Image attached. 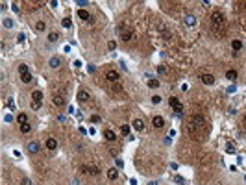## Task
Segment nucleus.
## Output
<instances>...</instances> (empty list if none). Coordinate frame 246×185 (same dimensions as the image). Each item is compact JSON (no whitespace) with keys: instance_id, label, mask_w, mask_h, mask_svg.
I'll use <instances>...</instances> for the list:
<instances>
[{"instance_id":"obj_27","label":"nucleus","mask_w":246,"mask_h":185,"mask_svg":"<svg viewBox=\"0 0 246 185\" xmlns=\"http://www.w3.org/2000/svg\"><path fill=\"white\" fill-rule=\"evenodd\" d=\"M61 26H63V28H70V26H72V20H70L69 17H65L61 20Z\"/></svg>"},{"instance_id":"obj_22","label":"nucleus","mask_w":246,"mask_h":185,"mask_svg":"<svg viewBox=\"0 0 246 185\" xmlns=\"http://www.w3.org/2000/svg\"><path fill=\"white\" fill-rule=\"evenodd\" d=\"M45 28H46V24H45V20H37L35 22V32H45Z\"/></svg>"},{"instance_id":"obj_41","label":"nucleus","mask_w":246,"mask_h":185,"mask_svg":"<svg viewBox=\"0 0 246 185\" xmlns=\"http://www.w3.org/2000/svg\"><path fill=\"white\" fill-rule=\"evenodd\" d=\"M157 71H159V72H161V74H165V72H167V68H165V67H163V65H159V67H157Z\"/></svg>"},{"instance_id":"obj_23","label":"nucleus","mask_w":246,"mask_h":185,"mask_svg":"<svg viewBox=\"0 0 246 185\" xmlns=\"http://www.w3.org/2000/svg\"><path fill=\"white\" fill-rule=\"evenodd\" d=\"M226 78H228L229 81H233V80H237V71H233V68H229V71L226 72Z\"/></svg>"},{"instance_id":"obj_18","label":"nucleus","mask_w":246,"mask_h":185,"mask_svg":"<svg viewBox=\"0 0 246 185\" xmlns=\"http://www.w3.org/2000/svg\"><path fill=\"white\" fill-rule=\"evenodd\" d=\"M104 137H105L107 141H117V133L113 132V130H105V132H104Z\"/></svg>"},{"instance_id":"obj_6","label":"nucleus","mask_w":246,"mask_h":185,"mask_svg":"<svg viewBox=\"0 0 246 185\" xmlns=\"http://www.w3.org/2000/svg\"><path fill=\"white\" fill-rule=\"evenodd\" d=\"M120 39L124 41V43H131V41H133V32L131 30H120Z\"/></svg>"},{"instance_id":"obj_9","label":"nucleus","mask_w":246,"mask_h":185,"mask_svg":"<svg viewBox=\"0 0 246 185\" xmlns=\"http://www.w3.org/2000/svg\"><path fill=\"white\" fill-rule=\"evenodd\" d=\"M131 126L135 128L137 132H144V128H146V126H144V120H143V119H135V120H133V124H131Z\"/></svg>"},{"instance_id":"obj_34","label":"nucleus","mask_w":246,"mask_h":185,"mask_svg":"<svg viewBox=\"0 0 246 185\" xmlns=\"http://www.w3.org/2000/svg\"><path fill=\"white\" fill-rule=\"evenodd\" d=\"M24 41H26V35H24V33H19V35H17V43H20V45H22Z\"/></svg>"},{"instance_id":"obj_39","label":"nucleus","mask_w":246,"mask_h":185,"mask_svg":"<svg viewBox=\"0 0 246 185\" xmlns=\"http://www.w3.org/2000/svg\"><path fill=\"white\" fill-rule=\"evenodd\" d=\"M8 106H9V109H15V102H13V98H9V102H8Z\"/></svg>"},{"instance_id":"obj_44","label":"nucleus","mask_w":246,"mask_h":185,"mask_svg":"<svg viewBox=\"0 0 246 185\" xmlns=\"http://www.w3.org/2000/svg\"><path fill=\"white\" fill-rule=\"evenodd\" d=\"M4 120H6V122H13V117H11V115H6Z\"/></svg>"},{"instance_id":"obj_20","label":"nucleus","mask_w":246,"mask_h":185,"mask_svg":"<svg viewBox=\"0 0 246 185\" xmlns=\"http://www.w3.org/2000/svg\"><path fill=\"white\" fill-rule=\"evenodd\" d=\"M17 122H19L20 126H22V124H28V115H26V113H19V115H17Z\"/></svg>"},{"instance_id":"obj_15","label":"nucleus","mask_w":246,"mask_h":185,"mask_svg":"<svg viewBox=\"0 0 246 185\" xmlns=\"http://www.w3.org/2000/svg\"><path fill=\"white\" fill-rule=\"evenodd\" d=\"M46 148H48V150H56V148H58V139L48 137V139H46Z\"/></svg>"},{"instance_id":"obj_37","label":"nucleus","mask_w":246,"mask_h":185,"mask_svg":"<svg viewBox=\"0 0 246 185\" xmlns=\"http://www.w3.org/2000/svg\"><path fill=\"white\" fill-rule=\"evenodd\" d=\"M11 8H13V11H17V13L20 11V8H19V4H17V2H13V4H11Z\"/></svg>"},{"instance_id":"obj_48","label":"nucleus","mask_w":246,"mask_h":185,"mask_svg":"<svg viewBox=\"0 0 246 185\" xmlns=\"http://www.w3.org/2000/svg\"><path fill=\"white\" fill-rule=\"evenodd\" d=\"M216 185H219V183H216Z\"/></svg>"},{"instance_id":"obj_21","label":"nucleus","mask_w":246,"mask_h":185,"mask_svg":"<svg viewBox=\"0 0 246 185\" xmlns=\"http://www.w3.org/2000/svg\"><path fill=\"white\" fill-rule=\"evenodd\" d=\"M107 178H109L111 181H115L117 178H118V170H117V168H109V170H107Z\"/></svg>"},{"instance_id":"obj_5","label":"nucleus","mask_w":246,"mask_h":185,"mask_svg":"<svg viewBox=\"0 0 246 185\" xmlns=\"http://www.w3.org/2000/svg\"><path fill=\"white\" fill-rule=\"evenodd\" d=\"M203 124H206V119H203L202 115H193L191 117V126L193 128H202Z\"/></svg>"},{"instance_id":"obj_17","label":"nucleus","mask_w":246,"mask_h":185,"mask_svg":"<svg viewBox=\"0 0 246 185\" xmlns=\"http://www.w3.org/2000/svg\"><path fill=\"white\" fill-rule=\"evenodd\" d=\"M48 65H50L52 68H58V67L61 65V58H58V56H54V58H50V61H48Z\"/></svg>"},{"instance_id":"obj_19","label":"nucleus","mask_w":246,"mask_h":185,"mask_svg":"<svg viewBox=\"0 0 246 185\" xmlns=\"http://www.w3.org/2000/svg\"><path fill=\"white\" fill-rule=\"evenodd\" d=\"M59 39H61L59 32H50V33H48V41H50V43H58Z\"/></svg>"},{"instance_id":"obj_43","label":"nucleus","mask_w":246,"mask_h":185,"mask_svg":"<svg viewBox=\"0 0 246 185\" xmlns=\"http://www.w3.org/2000/svg\"><path fill=\"white\" fill-rule=\"evenodd\" d=\"M41 104H37V102H32V109H39Z\"/></svg>"},{"instance_id":"obj_2","label":"nucleus","mask_w":246,"mask_h":185,"mask_svg":"<svg viewBox=\"0 0 246 185\" xmlns=\"http://www.w3.org/2000/svg\"><path fill=\"white\" fill-rule=\"evenodd\" d=\"M168 104H170V107L176 111V117H180V115L183 113V104L178 100V96H170L168 98Z\"/></svg>"},{"instance_id":"obj_10","label":"nucleus","mask_w":246,"mask_h":185,"mask_svg":"<svg viewBox=\"0 0 246 185\" xmlns=\"http://www.w3.org/2000/svg\"><path fill=\"white\" fill-rule=\"evenodd\" d=\"M152 124H154V128L161 130V128L165 126V119H163V117H154V119H152Z\"/></svg>"},{"instance_id":"obj_47","label":"nucleus","mask_w":246,"mask_h":185,"mask_svg":"<svg viewBox=\"0 0 246 185\" xmlns=\"http://www.w3.org/2000/svg\"><path fill=\"white\" fill-rule=\"evenodd\" d=\"M242 120H244V124H246V115H244V119H242Z\"/></svg>"},{"instance_id":"obj_8","label":"nucleus","mask_w":246,"mask_h":185,"mask_svg":"<svg viewBox=\"0 0 246 185\" xmlns=\"http://www.w3.org/2000/svg\"><path fill=\"white\" fill-rule=\"evenodd\" d=\"M39 150H41V146H39L37 141H30V143H28V152H30V154H39Z\"/></svg>"},{"instance_id":"obj_31","label":"nucleus","mask_w":246,"mask_h":185,"mask_svg":"<svg viewBox=\"0 0 246 185\" xmlns=\"http://www.w3.org/2000/svg\"><path fill=\"white\" fill-rule=\"evenodd\" d=\"M20 132H22V133H30L32 132V126L30 124H22V126H20Z\"/></svg>"},{"instance_id":"obj_35","label":"nucleus","mask_w":246,"mask_h":185,"mask_svg":"<svg viewBox=\"0 0 246 185\" xmlns=\"http://www.w3.org/2000/svg\"><path fill=\"white\" fill-rule=\"evenodd\" d=\"M107 48L109 50H115L117 48V43H115V41H109V43H107Z\"/></svg>"},{"instance_id":"obj_25","label":"nucleus","mask_w":246,"mask_h":185,"mask_svg":"<svg viewBox=\"0 0 246 185\" xmlns=\"http://www.w3.org/2000/svg\"><path fill=\"white\" fill-rule=\"evenodd\" d=\"M32 74L30 72H26V74H20V81H24V84H32Z\"/></svg>"},{"instance_id":"obj_24","label":"nucleus","mask_w":246,"mask_h":185,"mask_svg":"<svg viewBox=\"0 0 246 185\" xmlns=\"http://www.w3.org/2000/svg\"><path fill=\"white\" fill-rule=\"evenodd\" d=\"M231 48H233L235 52H239V50H241V48H242V43H241V41H239V39H235V41H231Z\"/></svg>"},{"instance_id":"obj_32","label":"nucleus","mask_w":246,"mask_h":185,"mask_svg":"<svg viewBox=\"0 0 246 185\" xmlns=\"http://www.w3.org/2000/svg\"><path fill=\"white\" fill-rule=\"evenodd\" d=\"M226 152H228V154H235V145L228 143V145H226Z\"/></svg>"},{"instance_id":"obj_28","label":"nucleus","mask_w":246,"mask_h":185,"mask_svg":"<svg viewBox=\"0 0 246 185\" xmlns=\"http://www.w3.org/2000/svg\"><path fill=\"white\" fill-rule=\"evenodd\" d=\"M2 24H4V28H13V24H15V22H13V19H4Z\"/></svg>"},{"instance_id":"obj_13","label":"nucleus","mask_w":246,"mask_h":185,"mask_svg":"<svg viewBox=\"0 0 246 185\" xmlns=\"http://www.w3.org/2000/svg\"><path fill=\"white\" fill-rule=\"evenodd\" d=\"M32 100L37 102V104H41V102H43V93H41L39 89H35V91L32 93Z\"/></svg>"},{"instance_id":"obj_12","label":"nucleus","mask_w":246,"mask_h":185,"mask_svg":"<svg viewBox=\"0 0 246 185\" xmlns=\"http://www.w3.org/2000/svg\"><path fill=\"white\" fill-rule=\"evenodd\" d=\"M200 78H202V81L206 85H213L215 84V76H213V74H202Z\"/></svg>"},{"instance_id":"obj_36","label":"nucleus","mask_w":246,"mask_h":185,"mask_svg":"<svg viewBox=\"0 0 246 185\" xmlns=\"http://www.w3.org/2000/svg\"><path fill=\"white\" fill-rule=\"evenodd\" d=\"M152 102H154V104H159V102H161V96H159V94H154V96H152Z\"/></svg>"},{"instance_id":"obj_29","label":"nucleus","mask_w":246,"mask_h":185,"mask_svg":"<svg viewBox=\"0 0 246 185\" xmlns=\"http://www.w3.org/2000/svg\"><path fill=\"white\" fill-rule=\"evenodd\" d=\"M172 181L178 183V185H185V180H183L181 176H172Z\"/></svg>"},{"instance_id":"obj_7","label":"nucleus","mask_w":246,"mask_h":185,"mask_svg":"<svg viewBox=\"0 0 246 185\" xmlns=\"http://www.w3.org/2000/svg\"><path fill=\"white\" fill-rule=\"evenodd\" d=\"M52 106H56V107H63V106H65V98H63L61 94H54V96H52Z\"/></svg>"},{"instance_id":"obj_30","label":"nucleus","mask_w":246,"mask_h":185,"mask_svg":"<svg viewBox=\"0 0 246 185\" xmlns=\"http://www.w3.org/2000/svg\"><path fill=\"white\" fill-rule=\"evenodd\" d=\"M26 72H30V68H28V65H19V74H26Z\"/></svg>"},{"instance_id":"obj_42","label":"nucleus","mask_w":246,"mask_h":185,"mask_svg":"<svg viewBox=\"0 0 246 185\" xmlns=\"http://www.w3.org/2000/svg\"><path fill=\"white\" fill-rule=\"evenodd\" d=\"M76 4H78V6H87L89 2H87V0H78V2H76Z\"/></svg>"},{"instance_id":"obj_33","label":"nucleus","mask_w":246,"mask_h":185,"mask_svg":"<svg viewBox=\"0 0 246 185\" xmlns=\"http://www.w3.org/2000/svg\"><path fill=\"white\" fill-rule=\"evenodd\" d=\"M120 132H122L124 135H130V126H128V124H122V126H120Z\"/></svg>"},{"instance_id":"obj_3","label":"nucleus","mask_w":246,"mask_h":185,"mask_svg":"<svg viewBox=\"0 0 246 185\" xmlns=\"http://www.w3.org/2000/svg\"><path fill=\"white\" fill-rule=\"evenodd\" d=\"M82 172L83 174H89V176H98V174H100V168H98L96 165H83L82 167Z\"/></svg>"},{"instance_id":"obj_14","label":"nucleus","mask_w":246,"mask_h":185,"mask_svg":"<svg viewBox=\"0 0 246 185\" xmlns=\"http://www.w3.org/2000/svg\"><path fill=\"white\" fill-rule=\"evenodd\" d=\"M183 24H185V26H189V28H193V26L196 24V17H193V15H185Z\"/></svg>"},{"instance_id":"obj_40","label":"nucleus","mask_w":246,"mask_h":185,"mask_svg":"<svg viewBox=\"0 0 246 185\" xmlns=\"http://www.w3.org/2000/svg\"><path fill=\"white\" fill-rule=\"evenodd\" d=\"M91 120H93V122H100L102 119H100V117H98V115H93V117H91Z\"/></svg>"},{"instance_id":"obj_26","label":"nucleus","mask_w":246,"mask_h":185,"mask_svg":"<svg viewBox=\"0 0 246 185\" xmlns=\"http://www.w3.org/2000/svg\"><path fill=\"white\" fill-rule=\"evenodd\" d=\"M146 85H148L150 89H157V87H159V80H156V78H150Z\"/></svg>"},{"instance_id":"obj_11","label":"nucleus","mask_w":246,"mask_h":185,"mask_svg":"<svg viewBox=\"0 0 246 185\" xmlns=\"http://www.w3.org/2000/svg\"><path fill=\"white\" fill-rule=\"evenodd\" d=\"M89 96H91V94H89L87 89H80V91H78V100H80V102H87Z\"/></svg>"},{"instance_id":"obj_1","label":"nucleus","mask_w":246,"mask_h":185,"mask_svg":"<svg viewBox=\"0 0 246 185\" xmlns=\"http://www.w3.org/2000/svg\"><path fill=\"white\" fill-rule=\"evenodd\" d=\"M211 26L216 32V35H224L226 33V17L222 11H213L211 15Z\"/></svg>"},{"instance_id":"obj_38","label":"nucleus","mask_w":246,"mask_h":185,"mask_svg":"<svg viewBox=\"0 0 246 185\" xmlns=\"http://www.w3.org/2000/svg\"><path fill=\"white\" fill-rule=\"evenodd\" d=\"M235 91H237V87H235V85H229V87H228V93H229V94H231V93H235Z\"/></svg>"},{"instance_id":"obj_16","label":"nucleus","mask_w":246,"mask_h":185,"mask_svg":"<svg viewBox=\"0 0 246 185\" xmlns=\"http://www.w3.org/2000/svg\"><path fill=\"white\" fill-rule=\"evenodd\" d=\"M78 17L82 20H85V22H89V20H91V13L87 9H78Z\"/></svg>"},{"instance_id":"obj_4","label":"nucleus","mask_w":246,"mask_h":185,"mask_svg":"<svg viewBox=\"0 0 246 185\" xmlns=\"http://www.w3.org/2000/svg\"><path fill=\"white\" fill-rule=\"evenodd\" d=\"M105 80L111 81V84H115V81H120V74L113 68H109V71H105Z\"/></svg>"},{"instance_id":"obj_45","label":"nucleus","mask_w":246,"mask_h":185,"mask_svg":"<svg viewBox=\"0 0 246 185\" xmlns=\"http://www.w3.org/2000/svg\"><path fill=\"white\" fill-rule=\"evenodd\" d=\"M22 185H32V181L28 180V178H24V180H22Z\"/></svg>"},{"instance_id":"obj_46","label":"nucleus","mask_w":246,"mask_h":185,"mask_svg":"<svg viewBox=\"0 0 246 185\" xmlns=\"http://www.w3.org/2000/svg\"><path fill=\"white\" fill-rule=\"evenodd\" d=\"M148 185H159V183H157V181H150Z\"/></svg>"}]
</instances>
